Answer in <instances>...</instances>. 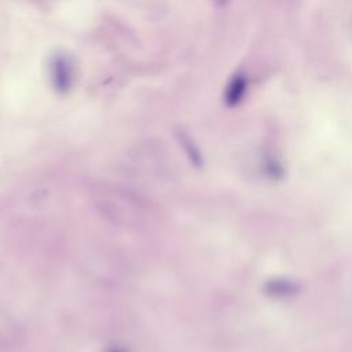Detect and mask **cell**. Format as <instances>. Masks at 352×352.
<instances>
[{
    "label": "cell",
    "mask_w": 352,
    "mask_h": 352,
    "mask_svg": "<svg viewBox=\"0 0 352 352\" xmlns=\"http://www.w3.org/2000/svg\"><path fill=\"white\" fill-rule=\"evenodd\" d=\"M50 76L56 92H69L76 80V66L73 59L65 54L54 55L50 62Z\"/></svg>",
    "instance_id": "obj_1"
},
{
    "label": "cell",
    "mask_w": 352,
    "mask_h": 352,
    "mask_svg": "<svg viewBox=\"0 0 352 352\" xmlns=\"http://www.w3.org/2000/svg\"><path fill=\"white\" fill-rule=\"evenodd\" d=\"M246 89H248V78H246L245 73L239 72V73L234 74L226 87L224 102L228 106L238 104L243 99Z\"/></svg>",
    "instance_id": "obj_2"
},
{
    "label": "cell",
    "mask_w": 352,
    "mask_h": 352,
    "mask_svg": "<svg viewBox=\"0 0 352 352\" xmlns=\"http://www.w3.org/2000/svg\"><path fill=\"white\" fill-rule=\"evenodd\" d=\"M179 140H180V143H182V146L184 147V150H186V153H187V155L190 157V160L195 164V162H198L199 161V153H198V150H197V147L194 146V143L191 142V139L186 135V133H179Z\"/></svg>",
    "instance_id": "obj_3"
},
{
    "label": "cell",
    "mask_w": 352,
    "mask_h": 352,
    "mask_svg": "<svg viewBox=\"0 0 352 352\" xmlns=\"http://www.w3.org/2000/svg\"><path fill=\"white\" fill-rule=\"evenodd\" d=\"M107 352H126V349H124V348H121V346H118V345H114V346H111Z\"/></svg>",
    "instance_id": "obj_4"
},
{
    "label": "cell",
    "mask_w": 352,
    "mask_h": 352,
    "mask_svg": "<svg viewBox=\"0 0 352 352\" xmlns=\"http://www.w3.org/2000/svg\"><path fill=\"white\" fill-rule=\"evenodd\" d=\"M214 1V4H217V6H224L228 0H213Z\"/></svg>",
    "instance_id": "obj_5"
}]
</instances>
